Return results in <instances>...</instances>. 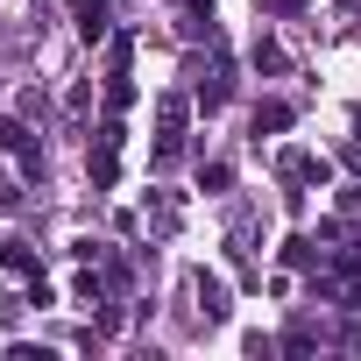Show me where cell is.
<instances>
[{
  "instance_id": "cell-1",
  "label": "cell",
  "mask_w": 361,
  "mask_h": 361,
  "mask_svg": "<svg viewBox=\"0 0 361 361\" xmlns=\"http://www.w3.org/2000/svg\"><path fill=\"white\" fill-rule=\"evenodd\" d=\"M85 170H92V192H114V177H121V114H106V121H99Z\"/></svg>"
},
{
  "instance_id": "cell-2",
  "label": "cell",
  "mask_w": 361,
  "mask_h": 361,
  "mask_svg": "<svg viewBox=\"0 0 361 361\" xmlns=\"http://www.w3.org/2000/svg\"><path fill=\"white\" fill-rule=\"evenodd\" d=\"M276 177H283V185H326V163L305 156V149H283L276 156Z\"/></svg>"
},
{
  "instance_id": "cell-3",
  "label": "cell",
  "mask_w": 361,
  "mask_h": 361,
  "mask_svg": "<svg viewBox=\"0 0 361 361\" xmlns=\"http://www.w3.org/2000/svg\"><path fill=\"white\" fill-rule=\"evenodd\" d=\"M290 121H298V114H290L283 99H262V106H255V135H283Z\"/></svg>"
},
{
  "instance_id": "cell-4",
  "label": "cell",
  "mask_w": 361,
  "mask_h": 361,
  "mask_svg": "<svg viewBox=\"0 0 361 361\" xmlns=\"http://www.w3.org/2000/svg\"><path fill=\"white\" fill-rule=\"evenodd\" d=\"M199 305H206V319H227L234 305H227V283L220 276H199Z\"/></svg>"
},
{
  "instance_id": "cell-5",
  "label": "cell",
  "mask_w": 361,
  "mask_h": 361,
  "mask_svg": "<svg viewBox=\"0 0 361 361\" xmlns=\"http://www.w3.org/2000/svg\"><path fill=\"white\" fill-rule=\"evenodd\" d=\"M0 149H8V156H22V149H36V135H29L15 114H0Z\"/></svg>"
},
{
  "instance_id": "cell-6",
  "label": "cell",
  "mask_w": 361,
  "mask_h": 361,
  "mask_svg": "<svg viewBox=\"0 0 361 361\" xmlns=\"http://www.w3.org/2000/svg\"><path fill=\"white\" fill-rule=\"evenodd\" d=\"M78 36H85V43L106 36V8H99V0H78Z\"/></svg>"
},
{
  "instance_id": "cell-7",
  "label": "cell",
  "mask_w": 361,
  "mask_h": 361,
  "mask_svg": "<svg viewBox=\"0 0 361 361\" xmlns=\"http://www.w3.org/2000/svg\"><path fill=\"white\" fill-rule=\"evenodd\" d=\"M0 262H8V276H29V283H36V276H43V269H36V255H29V248H22V241H15V248H8V255H0Z\"/></svg>"
},
{
  "instance_id": "cell-8",
  "label": "cell",
  "mask_w": 361,
  "mask_h": 361,
  "mask_svg": "<svg viewBox=\"0 0 361 361\" xmlns=\"http://www.w3.org/2000/svg\"><path fill=\"white\" fill-rule=\"evenodd\" d=\"M227 92H234V78H227V71H213V85H199V106L213 114V106H227Z\"/></svg>"
},
{
  "instance_id": "cell-9",
  "label": "cell",
  "mask_w": 361,
  "mask_h": 361,
  "mask_svg": "<svg viewBox=\"0 0 361 361\" xmlns=\"http://www.w3.org/2000/svg\"><path fill=\"white\" fill-rule=\"evenodd\" d=\"M312 255H319V248H312L305 234H290V241H283V262H290V269H312Z\"/></svg>"
},
{
  "instance_id": "cell-10",
  "label": "cell",
  "mask_w": 361,
  "mask_h": 361,
  "mask_svg": "<svg viewBox=\"0 0 361 361\" xmlns=\"http://www.w3.org/2000/svg\"><path fill=\"white\" fill-rule=\"evenodd\" d=\"M312 340H319V333H312V326H305V319H298V326H290V333H283V340H276V347H283V354H312Z\"/></svg>"
},
{
  "instance_id": "cell-11",
  "label": "cell",
  "mask_w": 361,
  "mask_h": 361,
  "mask_svg": "<svg viewBox=\"0 0 361 361\" xmlns=\"http://www.w3.org/2000/svg\"><path fill=\"white\" fill-rule=\"evenodd\" d=\"M283 64H290V57H283L276 43H255V71H283Z\"/></svg>"
},
{
  "instance_id": "cell-12",
  "label": "cell",
  "mask_w": 361,
  "mask_h": 361,
  "mask_svg": "<svg viewBox=\"0 0 361 361\" xmlns=\"http://www.w3.org/2000/svg\"><path fill=\"white\" fill-rule=\"evenodd\" d=\"M255 8H269V15H298L305 0H255Z\"/></svg>"
}]
</instances>
